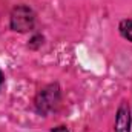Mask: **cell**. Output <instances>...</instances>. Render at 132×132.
<instances>
[{
  "instance_id": "obj_2",
  "label": "cell",
  "mask_w": 132,
  "mask_h": 132,
  "mask_svg": "<svg viewBox=\"0 0 132 132\" xmlns=\"http://www.w3.org/2000/svg\"><path fill=\"white\" fill-rule=\"evenodd\" d=\"M60 101V91L57 85H49L48 88L42 89L35 98V106L38 109V112L42 114H48L49 111H52Z\"/></svg>"
},
{
  "instance_id": "obj_4",
  "label": "cell",
  "mask_w": 132,
  "mask_h": 132,
  "mask_svg": "<svg viewBox=\"0 0 132 132\" xmlns=\"http://www.w3.org/2000/svg\"><path fill=\"white\" fill-rule=\"evenodd\" d=\"M120 32L125 38L132 42V19L131 20H123L120 23Z\"/></svg>"
},
{
  "instance_id": "obj_6",
  "label": "cell",
  "mask_w": 132,
  "mask_h": 132,
  "mask_svg": "<svg viewBox=\"0 0 132 132\" xmlns=\"http://www.w3.org/2000/svg\"><path fill=\"white\" fill-rule=\"evenodd\" d=\"M3 81H5V77H3V74H2V71H0V88L3 86Z\"/></svg>"
},
{
  "instance_id": "obj_3",
  "label": "cell",
  "mask_w": 132,
  "mask_h": 132,
  "mask_svg": "<svg viewBox=\"0 0 132 132\" xmlns=\"http://www.w3.org/2000/svg\"><path fill=\"white\" fill-rule=\"evenodd\" d=\"M115 132H131V114L129 106L126 103H121V106L117 111Z\"/></svg>"
},
{
  "instance_id": "obj_1",
  "label": "cell",
  "mask_w": 132,
  "mask_h": 132,
  "mask_svg": "<svg viewBox=\"0 0 132 132\" xmlns=\"http://www.w3.org/2000/svg\"><path fill=\"white\" fill-rule=\"evenodd\" d=\"M34 20H35V15H34L32 9H29L28 6H23V5L17 6V8H14V11L11 14V28L19 32H26V31L32 29Z\"/></svg>"
},
{
  "instance_id": "obj_5",
  "label": "cell",
  "mask_w": 132,
  "mask_h": 132,
  "mask_svg": "<svg viewBox=\"0 0 132 132\" xmlns=\"http://www.w3.org/2000/svg\"><path fill=\"white\" fill-rule=\"evenodd\" d=\"M51 132H69V131H68V128H65V126H59V128H54Z\"/></svg>"
}]
</instances>
